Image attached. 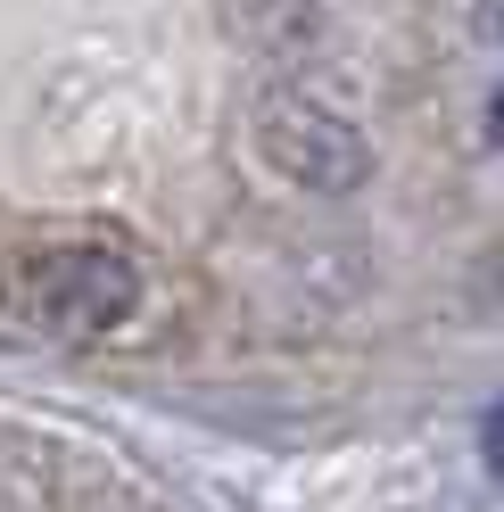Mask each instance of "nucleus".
Returning a JSON list of instances; mask_svg holds the SVG:
<instances>
[{"label": "nucleus", "instance_id": "2", "mask_svg": "<svg viewBox=\"0 0 504 512\" xmlns=\"http://www.w3.org/2000/svg\"><path fill=\"white\" fill-rule=\"evenodd\" d=\"M257 149H265V166H281V174L306 182V190H356V182H364V166H372L364 141L348 133V124L323 116V108H306V100L265 108Z\"/></svg>", "mask_w": 504, "mask_h": 512}, {"label": "nucleus", "instance_id": "1", "mask_svg": "<svg viewBox=\"0 0 504 512\" xmlns=\"http://www.w3.org/2000/svg\"><path fill=\"white\" fill-rule=\"evenodd\" d=\"M0 306L42 339H108L141 306V265L108 240H42L0 265Z\"/></svg>", "mask_w": 504, "mask_h": 512}]
</instances>
